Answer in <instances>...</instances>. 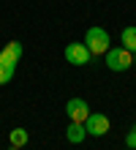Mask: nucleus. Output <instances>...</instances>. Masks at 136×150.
Segmentation results:
<instances>
[{
  "label": "nucleus",
  "instance_id": "obj_12",
  "mask_svg": "<svg viewBox=\"0 0 136 150\" xmlns=\"http://www.w3.org/2000/svg\"><path fill=\"white\" fill-rule=\"evenodd\" d=\"M8 150H19V147H14V145H11V147H8Z\"/></svg>",
  "mask_w": 136,
  "mask_h": 150
},
{
  "label": "nucleus",
  "instance_id": "obj_13",
  "mask_svg": "<svg viewBox=\"0 0 136 150\" xmlns=\"http://www.w3.org/2000/svg\"><path fill=\"white\" fill-rule=\"evenodd\" d=\"M133 66H136V52H133Z\"/></svg>",
  "mask_w": 136,
  "mask_h": 150
},
{
  "label": "nucleus",
  "instance_id": "obj_9",
  "mask_svg": "<svg viewBox=\"0 0 136 150\" xmlns=\"http://www.w3.org/2000/svg\"><path fill=\"white\" fill-rule=\"evenodd\" d=\"M11 79H14V66H6L0 60V85H8Z\"/></svg>",
  "mask_w": 136,
  "mask_h": 150
},
{
  "label": "nucleus",
  "instance_id": "obj_8",
  "mask_svg": "<svg viewBox=\"0 0 136 150\" xmlns=\"http://www.w3.org/2000/svg\"><path fill=\"white\" fill-rule=\"evenodd\" d=\"M27 139H30V134H27L25 128H14V131H11V145H14V147H25Z\"/></svg>",
  "mask_w": 136,
  "mask_h": 150
},
{
  "label": "nucleus",
  "instance_id": "obj_3",
  "mask_svg": "<svg viewBox=\"0 0 136 150\" xmlns=\"http://www.w3.org/2000/svg\"><path fill=\"white\" fill-rule=\"evenodd\" d=\"M66 60L71 66H87L90 60H93V55H90V49L85 47V44H68L66 47Z\"/></svg>",
  "mask_w": 136,
  "mask_h": 150
},
{
  "label": "nucleus",
  "instance_id": "obj_10",
  "mask_svg": "<svg viewBox=\"0 0 136 150\" xmlns=\"http://www.w3.org/2000/svg\"><path fill=\"white\" fill-rule=\"evenodd\" d=\"M6 52H8L11 57H16V60H19V57H22V44H19V41H8Z\"/></svg>",
  "mask_w": 136,
  "mask_h": 150
},
{
  "label": "nucleus",
  "instance_id": "obj_14",
  "mask_svg": "<svg viewBox=\"0 0 136 150\" xmlns=\"http://www.w3.org/2000/svg\"><path fill=\"white\" fill-rule=\"evenodd\" d=\"M128 150H136V147H128Z\"/></svg>",
  "mask_w": 136,
  "mask_h": 150
},
{
  "label": "nucleus",
  "instance_id": "obj_4",
  "mask_svg": "<svg viewBox=\"0 0 136 150\" xmlns=\"http://www.w3.org/2000/svg\"><path fill=\"white\" fill-rule=\"evenodd\" d=\"M85 128H87L90 137H104L106 131H109V117L101 115V112H90L87 120H85Z\"/></svg>",
  "mask_w": 136,
  "mask_h": 150
},
{
  "label": "nucleus",
  "instance_id": "obj_7",
  "mask_svg": "<svg viewBox=\"0 0 136 150\" xmlns=\"http://www.w3.org/2000/svg\"><path fill=\"white\" fill-rule=\"evenodd\" d=\"M120 41H123V47L128 52H136V28H125L120 33Z\"/></svg>",
  "mask_w": 136,
  "mask_h": 150
},
{
  "label": "nucleus",
  "instance_id": "obj_6",
  "mask_svg": "<svg viewBox=\"0 0 136 150\" xmlns=\"http://www.w3.org/2000/svg\"><path fill=\"white\" fill-rule=\"evenodd\" d=\"M85 137H87L85 123H68V128H66V139H68L71 145H79Z\"/></svg>",
  "mask_w": 136,
  "mask_h": 150
},
{
  "label": "nucleus",
  "instance_id": "obj_1",
  "mask_svg": "<svg viewBox=\"0 0 136 150\" xmlns=\"http://www.w3.org/2000/svg\"><path fill=\"white\" fill-rule=\"evenodd\" d=\"M106 66H109V71H125V68L133 66V52H128L125 47L106 49Z\"/></svg>",
  "mask_w": 136,
  "mask_h": 150
},
{
  "label": "nucleus",
  "instance_id": "obj_2",
  "mask_svg": "<svg viewBox=\"0 0 136 150\" xmlns=\"http://www.w3.org/2000/svg\"><path fill=\"white\" fill-rule=\"evenodd\" d=\"M85 47L90 49V55H106L109 49V33L104 28H90L85 36Z\"/></svg>",
  "mask_w": 136,
  "mask_h": 150
},
{
  "label": "nucleus",
  "instance_id": "obj_11",
  "mask_svg": "<svg viewBox=\"0 0 136 150\" xmlns=\"http://www.w3.org/2000/svg\"><path fill=\"white\" fill-rule=\"evenodd\" d=\"M125 145H128V147H136V123H133V128L128 131V134H125Z\"/></svg>",
  "mask_w": 136,
  "mask_h": 150
},
{
  "label": "nucleus",
  "instance_id": "obj_5",
  "mask_svg": "<svg viewBox=\"0 0 136 150\" xmlns=\"http://www.w3.org/2000/svg\"><path fill=\"white\" fill-rule=\"evenodd\" d=\"M66 115H68L71 123H85L87 115H90V107H87V101H82V98H71L66 104Z\"/></svg>",
  "mask_w": 136,
  "mask_h": 150
}]
</instances>
